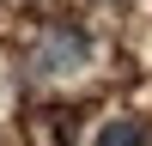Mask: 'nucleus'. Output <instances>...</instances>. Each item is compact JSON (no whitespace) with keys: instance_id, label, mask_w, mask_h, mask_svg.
I'll return each instance as SVG.
<instances>
[{"instance_id":"1","label":"nucleus","mask_w":152,"mask_h":146,"mask_svg":"<svg viewBox=\"0 0 152 146\" xmlns=\"http://www.w3.org/2000/svg\"><path fill=\"white\" fill-rule=\"evenodd\" d=\"M91 55V43H85V31H73V24H55V31L37 43V55H31V67L37 73H73L79 61Z\"/></svg>"},{"instance_id":"2","label":"nucleus","mask_w":152,"mask_h":146,"mask_svg":"<svg viewBox=\"0 0 152 146\" xmlns=\"http://www.w3.org/2000/svg\"><path fill=\"white\" fill-rule=\"evenodd\" d=\"M97 146H146V122H134V116L104 122V128H97Z\"/></svg>"}]
</instances>
